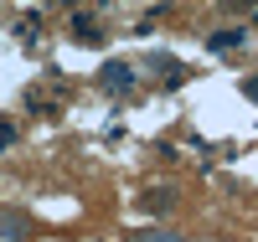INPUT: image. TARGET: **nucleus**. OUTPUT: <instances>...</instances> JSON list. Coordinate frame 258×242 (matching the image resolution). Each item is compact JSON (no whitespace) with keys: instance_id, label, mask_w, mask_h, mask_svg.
Listing matches in <instances>:
<instances>
[{"instance_id":"6","label":"nucleus","mask_w":258,"mask_h":242,"mask_svg":"<svg viewBox=\"0 0 258 242\" xmlns=\"http://www.w3.org/2000/svg\"><path fill=\"white\" fill-rule=\"evenodd\" d=\"M135 242H176V232H160L155 227V232H135Z\"/></svg>"},{"instance_id":"2","label":"nucleus","mask_w":258,"mask_h":242,"mask_svg":"<svg viewBox=\"0 0 258 242\" xmlns=\"http://www.w3.org/2000/svg\"><path fill=\"white\" fill-rule=\"evenodd\" d=\"M68 36L78 41V47H98V41H103V26H98L88 11H78V16H73V26H68Z\"/></svg>"},{"instance_id":"8","label":"nucleus","mask_w":258,"mask_h":242,"mask_svg":"<svg viewBox=\"0 0 258 242\" xmlns=\"http://www.w3.org/2000/svg\"><path fill=\"white\" fill-rule=\"evenodd\" d=\"M243 98H253V103H258V77H243Z\"/></svg>"},{"instance_id":"4","label":"nucleus","mask_w":258,"mask_h":242,"mask_svg":"<svg viewBox=\"0 0 258 242\" xmlns=\"http://www.w3.org/2000/svg\"><path fill=\"white\" fill-rule=\"evenodd\" d=\"M243 36H248L243 26H222V31L207 36V47H212V52H232V47H243Z\"/></svg>"},{"instance_id":"3","label":"nucleus","mask_w":258,"mask_h":242,"mask_svg":"<svg viewBox=\"0 0 258 242\" xmlns=\"http://www.w3.org/2000/svg\"><path fill=\"white\" fill-rule=\"evenodd\" d=\"M0 237H11V242H26L31 237V222L21 211H0Z\"/></svg>"},{"instance_id":"1","label":"nucleus","mask_w":258,"mask_h":242,"mask_svg":"<svg viewBox=\"0 0 258 242\" xmlns=\"http://www.w3.org/2000/svg\"><path fill=\"white\" fill-rule=\"evenodd\" d=\"M98 88L103 93H129V88H135V67H129V62H103L98 67Z\"/></svg>"},{"instance_id":"7","label":"nucleus","mask_w":258,"mask_h":242,"mask_svg":"<svg viewBox=\"0 0 258 242\" xmlns=\"http://www.w3.org/2000/svg\"><path fill=\"white\" fill-rule=\"evenodd\" d=\"M11 144H16V124L0 119V149H11Z\"/></svg>"},{"instance_id":"5","label":"nucleus","mask_w":258,"mask_h":242,"mask_svg":"<svg viewBox=\"0 0 258 242\" xmlns=\"http://www.w3.org/2000/svg\"><path fill=\"white\" fill-rule=\"evenodd\" d=\"M140 206H145V211H170V206H176V191H170V186H150V191L140 196Z\"/></svg>"}]
</instances>
